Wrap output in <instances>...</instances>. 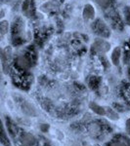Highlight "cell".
Listing matches in <instances>:
<instances>
[{
	"label": "cell",
	"mask_w": 130,
	"mask_h": 146,
	"mask_svg": "<svg viewBox=\"0 0 130 146\" xmlns=\"http://www.w3.org/2000/svg\"><path fill=\"white\" fill-rule=\"evenodd\" d=\"M82 16L85 21H92L95 18V9L91 4H85L83 12H82Z\"/></svg>",
	"instance_id": "cell-3"
},
{
	"label": "cell",
	"mask_w": 130,
	"mask_h": 146,
	"mask_svg": "<svg viewBox=\"0 0 130 146\" xmlns=\"http://www.w3.org/2000/svg\"><path fill=\"white\" fill-rule=\"evenodd\" d=\"M9 31V23L8 21H1L0 22V34L5 35Z\"/></svg>",
	"instance_id": "cell-11"
},
{
	"label": "cell",
	"mask_w": 130,
	"mask_h": 146,
	"mask_svg": "<svg viewBox=\"0 0 130 146\" xmlns=\"http://www.w3.org/2000/svg\"><path fill=\"white\" fill-rule=\"evenodd\" d=\"M89 107H90L92 111L95 112L97 115H100V116H105V115H106L105 107H103V106H101V105L97 104V103L93 102V101L89 103Z\"/></svg>",
	"instance_id": "cell-7"
},
{
	"label": "cell",
	"mask_w": 130,
	"mask_h": 146,
	"mask_svg": "<svg viewBox=\"0 0 130 146\" xmlns=\"http://www.w3.org/2000/svg\"><path fill=\"white\" fill-rule=\"evenodd\" d=\"M105 110H106V115H105V116H107L109 119L113 120V121H117V120H119V116L117 112L115 111V109H113V108L110 107V106H107V107H105Z\"/></svg>",
	"instance_id": "cell-9"
},
{
	"label": "cell",
	"mask_w": 130,
	"mask_h": 146,
	"mask_svg": "<svg viewBox=\"0 0 130 146\" xmlns=\"http://www.w3.org/2000/svg\"><path fill=\"white\" fill-rule=\"evenodd\" d=\"M9 1H11V2H18L19 0H9Z\"/></svg>",
	"instance_id": "cell-18"
},
{
	"label": "cell",
	"mask_w": 130,
	"mask_h": 146,
	"mask_svg": "<svg viewBox=\"0 0 130 146\" xmlns=\"http://www.w3.org/2000/svg\"><path fill=\"white\" fill-rule=\"evenodd\" d=\"M124 16H125V20H126L127 23L130 25V7H125Z\"/></svg>",
	"instance_id": "cell-14"
},
{
	"label": "cell",
	"mask_w": 130,
	"mask_h": 146,
	"mask_svg": "<svg viewBox=\"0 0 130 146\" xmlns=\"http://www.w3.org/2000/svg\"><path fill=\"white\" fill-rule=\"evenodd\" d=\"M22 142L25 146H32L35 143V138L30 133H23L22 135Z\"/></svg>",
	"instance_id": "cell-8"
},
{
	"label": "cell",
	"mask_w": 130,
	"mask_h": 146,
	"mask_svg": "<svg viewBox=\"0 0 130 146\" xmlns=\"http://www.w3.org/2000/svg\"><path fill=\"white\" fill-rule=\"evenodd\" d=\"M16 64L20 69L27 70L30 67V60L27 56H20L16 60Z\"/></svg>",
	"instance_id": "cell-5"
},
{
	"label": "cell",
	"mask_w": 130,
	"mask_h": 146,
	"mask_svg": "<svg viewBox=\"0 0 130 146\" xmlns=\"http://www.w3.org/2000/svg\"><path fill=\"white\" fill-rule=\"evenodd\" d=\"M22 111L29 117H35L37 115V111L35 107L27 101H25V102L22 103Z\"/></svg>",
	"instance_id": "cell-4"
},
{
	"label": "cell",
	"mask_w": 130,
	"mask_h": 146,
	"mask_svg": "<svg viewBox=\"0 0 130 146\" xmlns=\"http://www.w3.org/2000/svg\"><path fill=\"white\" fill-rule=\"evenodd\" d=\"M94 30L99 36L103 37V38H108L111 34V31L107 27V25L101 20L96 21L95 25H94Z\"/></svg>",
	"instance_id": "cell-2"
},
{
	"label": "cell",
	"mask_w": 130,
	"mask_h": 146,
	"mask_svg": "<svg viewBox=\"0 0 130 146\" xmlns=\"http://www.w3.org/2000/svg\"><path fill=\"white\" fill-rule=\"evenodd\" d=\"M111 146H126V144L122 141H115V142H113Z\"/></svg>",
	"instance_id": "cell-15"
},
{
	"label": "cell",
	"mask_w": 130,
	"mask_h": 146,
	"mask_svg": "<svg viewBox=\"0 0 130 146\" xmlns=\"http://www.w3.org/2000/svg\"><path fill=\"white\" fill-rule=\"evenodd\" d=\"M30 8V0H25V1L23 2V5H22V10L23 12H25V13H27L28 12Z\"/></svg>",
	"instance_id": "cell-13"
},
{
	"label": "cell",
	"mask_w": 130,
	"mask_h": 146,
	"mask_svg": "<svg viewBox=\"0 0 130 146\" xmlns=\"http://www.w3.org/2000/svg\"><path fill=\"white\" fill-rule=\"evenodd\" d=\"M100 131H101V128L97 123H92L88 126V131L91 135L93 136H96L100 133Z\"/></svg>",
	"instance_id": "cell-10"
},
{
	"label": "cell",
	"mask_w": 130,
	"mask_h": 146,
	"mask_svg": "<svg viewBox=\"0 0 130 146\" xmlns=\"http://www.w3.org/2000/svg\"><path fill=\"white\" fill-rule=\"evenodd\" d=\"M120 58H121V49H120V47H117L113 49L112 53V62L115 65H119L120 62Z\"/></svg>",
	"instance_id": "cell-6"
},
{
	"label": "cell",
	"mask_w": 130,
	"mask_h": 146,
	"mask_svg": "<svg viewBox=\"0 0 130 146\" xmlns=\"http://www.w3.org/2000/svg\"><path fill=\"white\" fill-rule=\"evenodd\" d=\"M0 82H1V74H0Z\"/></svg>",
	"instance_id": "cell-19"
},
{
	"label": "cell",
	"mask_w": 130,
	"mask_h": 146,
	"mask_svg": "<svg viewBox=\"0 0 130 146\" xmlns=\"http://www.w3.org/2000/svg\"><path fill=\"white\" fill-rule=\"evenodd\" d=\"M111 44L103 39H97L92 45V51L96 54H106L110 51Z\"/></svg>",
	"instance_id": "cell-1"
},
{
	"label": "cell",
	"mask_w": 130,
	"mask_h": 146,
	"mask_svg": "<svg viewBox=\"0 0 130 146\" xmlns=\"http://www.w3.org/2000/svg\"><path fill=\"white\" fill-rule=\"evenodd\" d=\"M95 2L103 9H107L111 4V0H95Z\"/></svg>",
	"instance_id": "cell-12"
},
{
	"label": "cell",
	"mask_w": 130,
	"mask_h": 146,
	"mask_svg": "<svg viewBox=\"0 0 130 146\" xmlns=\"http://www.w3.org/2000/svg\"><path fill=\"white\" fill-rule=\"evenodd\" d=\"M3 17H4V11H2L1 13H0V19L3 18Z\"/></svg>",
	"instance_id": "cell-17"
},
{
	"label": "cell",
	"mask_w": 130,
	"mask_h": 146,
	"mask_svg": "<svg viewBox=\"0 0 130 146\" xmlns=\"http://www.w3.org/2000/svg\"><path fill=\"white\" fill-rule=\"evenodd\" d=\"M126 131H127V133L130 135V119L126 122Z\"/></svg>",
	"instance_id": "cell-16"
}]
</instances>
